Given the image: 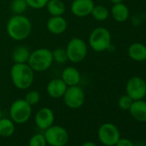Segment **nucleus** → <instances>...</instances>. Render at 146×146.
<instances>
[{"label":"nucleus","instance_id":"1","mask_svg":"<svg viewBox=\"0 0 146 146\" xmlns=\"http://www.w3.org/2000/svg\"><path fill=\"white\" fill-rule=\"evenodd\" d=\"M6 32L9 37L16 41L26 40L32 32L31 21L23 15H13L6 23Z\"/></svg>","mask_w":146,"mask_h":146},{"label":"nucleus","instance_id":"2","mask_svg":"<svg viewBox=\"0 0 146 146\" xmlns=\"http://www.w3.org/2000/svg\"><path fill=\"white\" fill-rule=\"evenodd\" d=\"M35 73L27 63L14 64L11 68V79L17 90H26L35 81Z\"/></svg>","mask_w":146,"mask_h":146},{"label":"nucleus","instance_id":"3","mask_svg":"<svg viewBox=\"0 0 146 146\" xmlns=\"http://www.w3.org/2000/svg\"><path fill=\"white\" fill-rule=\"evenodd\" d=\"M27 64L35 72H43L49 70L53 64L52 51L46 47L35 49L30 52Z\"/></svg>","mask_w":146,"mask_h":146},{"label":"nucleus","instance_id":"4","mask_svg":"<svg viewBox=\"0 0 146 146\" xmlns=\"http://www.w3.org/2000/svg\"><path fill=\"white\" fill-rule=\"evenodd\" d=\"M111 33L104 27H97L94 29L89 35V46L96 52H102L108 50L111 46Z\"/></svg>","mask_w":146,"mask_h":146},{"label":"nucleus","instance_id":"5","mask_svg":"<svg viewBox=\"0 0 146 146\" xmlns=\"http://www.w3.org/2000/svg\"><path fill=\"white\" fill-rule=\"evenodd\" d=\"M65 50L68 60L71 63L78 64L85 59L88 54V45L83 39L73 37L68 41Z\"/></svg>","mask_w":146,"mask_h":146},{"label":"nucleus","instance_id":"6","mask_svg":"<svg viewBox=\"0 0 146 146\" xmlns=\"http://www.w3.org/2000/svg\"><path fill=\"white\" fill-rule=\"evenodd\" d=\"M32 114V106L24 99L14 101L10 107V117L15 124H24L29 121Z\"/></svg>","mask_w":146,"mask_h":146},{"label":"nucleus","instance_id":"7","mask_svg":"<svg viewBox=\"0 0 146 146\" xmlns=\"http://www.w3.org/2000/svg\"><path fill=\"white\" fill-rule=\"evenodd\" d=\"M99 141L105 146H115L120 137V131L118 126L113 123H103L97 131Z\"/></svg>","mask_w":146,"mask_h":146},{"label":"nucleus","instance_id":"8","mask_svg":"<svg viewBox=\"0 0 146 146\" xmlns=\"http://www.w3.org/2000/svg\"><path fill=\"white\" fill-rule=\"evenodd\" d=\"M46 143L50 146H65L69 142V133L61 125H51L44 131Z\"/></svg>","mask_w":146,"mask_h":146},{"label":"nucleus","instance_id":"9","mask_svg":"<svg viewBox=\"0 0 146 146\" xmlns=\"http://www.w3.org/2000/svg\"><path fill=\"white\" fill-rule=\"evenodd\" d=\"M62 98L66 107L70 109H78L84 104L85 93L79 85L70 86Z\"/></svg>","mask_w":146,"mask_h":146},{"label":"nucleus","instance_id":"10","mask_svg":"<svg viewBox=\"0 0 146 146\" xmlns=\"http://www.w3.org/2000/svg\"><path fill=\"white\" fill-rule=\"evenodd\" d=\"M125 94L133 101L143 99L146 96V81L138 76L131 77L125 84Z\"/></svg>","mask_w":146,"mask_h":146},{"label":"nucleus","instance_id":"11","mask_svg":"<svg viewBox=\"0 0 146 146\" xmlns=\"http://www.w3.org/2000/svg\"><path fill=\"white\" fill-rule=\"evenodd\" d=\"M95 6L93 0H73L70 5V11L77 17H86L91 14Z\"/></svg>","mask_w":146,"mask_h":146},{"label":"nucleus","instance_id":"12","mask_svg":"<svg viewBox=\"0 0 146 146\" xmlns=\"http://www.w3.org/2000/svg\"><path fill=\"white\" fill-rule=\"evenodd\" d=\"M55 116L53 111L47 107H44L39 109L35 117V125H37L38 128L43 131L52 125Z\"/></svg>","mask_w":146,"mask_h":146},{"label":"nucleus","instance_id":"13","mask_svg":"<svg viewBox=\"0 0 146 146\" xmlns=\"http://www.w3.org/2000/svg\"><path fill=\"white\" fill-rule=\"evenodd\" d=\"M46 29L49 33L54 35H59L64 33L68 27L67 20L63 16L51 17L46 24Z\"/></svg>","mask_w":146,"mask_h":146},{"label":"nucleus","instance_id":"14","mask_svg":"<svg viewBox=\"0 0 146 146\" xmlns=\"http://www.w3.org/2000/svg\"><path fill=\"white\" fill-rule=\"evenodd\" d=\"M68 86L65 83L59 78H53L48 82L46 87L47 95L52 99H60L64 95Z\"/></svg>","mask_w":146,"mask_h":146},{"label":"nucleus","instance_id":"15","mask_svg":"<svg viewBox=\"0 0 146 146\" xmlns=\"http://www.w3.org/2000/svg\"><path fill=\"white\" fill-rule=\"evenodd\" d=\"M60 78L65 83V84L70 86L79 85L81 81L80 71L74 66H66L63 69L61 72Z\"/></svg>","mask_w":146,"mask_h":146},{"label":"nucleus","instance_id":"16","mask_svg":"<svg viewBox=\"0 0 146 146\" xmlns=\"http://www.w3.org/2000/svg\"><path fill=\"white\" fill-rule=\"evenodd\" d=\"M128 111L134 120L140 123L146 122V102L143 99L133 101Z\"/></svg>","mask_w":146,"mask_h":146},{"label":"nucleus","instance_id":"17","mask_svg":"<svg viewBox=\"0 0 146 146\" xmlns=\"http://www.w3.org/2000/svg\"><path fill=\"white\" fill-rule=\"evenodd\" d=\"M130 58L137 62L145 61L146 59V46L141 42H134L131 44L127 49Z\"/></svg>","mask_w":146,"mask_h":146},{"label":"nucleus","instance_id":"18","mask_svg":"<svg viewBox=\"0 0 146 146\" xmlns=\"http://www.w3.org/2000/svg\"><path fill=\"white\" fill-rule=\"evenodd\" d=\"M111 16L115 22L125 23L129 18L130 11L128 7L125 4L119 3L113 5L111 8Z\"/></svg>","mask_w":146,"mask_h":146},{"label":"nucleus","instance_id":"19","mask_svg":"<svg viewBox=\"0 0 146 146\" xmlns=\"http://www.w3.org/2000/svg\"><path fill=\"white\" fill-rule=\"evenodd\" d=\"M30 51L29 47L23 45H19L14 48L11 53V58L14 64H25L28 63L30 56Z\"/></svg>","mask_w":146,"mask_h":146},{"label":"nucleus","instance_id":"20","mask_svg":"<svg viewBox=\"0 0 146 146\" xmlns=\"http://www.w3.org/2000/svg\"><path fill=\"white\" fill-rule=\"evenodd\" d=\"M46 8L51 17L63 16L66 10L65 5L62 0H49Z\"/></svg>","mask_w":146,"mask_h":146},{"label":"nucleus","instance_id":"21","mask_svg":"<svg viewBox=\"0 0 146 146\" xmlns=\"http://www.w3.org/2000/svg\"><path fill=\"white\" fill-rule=\"evenodd\" d=\"M15 123L11 119L1 118L0 119V137H9L15 132Z\"/></svg>","mask_w":146,"mask_h":146},{"label":"nucleus","instance_id":"22","mask_svg":"<svg viewBox=\"0 0 146 146\" xmlns=\"http://www.w3.org/2000/svg\"><path fill=\"white\" fill-rule=\"evenodd\" d=\"M90 15L92 16V17L96 21L104 22L108 18V17L110 15V12H109L108 9L104 5H95Z\"/></svg>","mask_w":146,"mask_h":146},{"label":"nucleus","instance_id":"23","mask_svg":"<svg viewBox=\"0 0 146 146\" xmlns=\"http://www.w3.org/2000/svg\"><path fill=\"white\" fill-rule=\"evenodd\" d=\"M52 53L53 62H56L58 64H64L67 61H69L65 47L64 48V47H57L52 51Z\"/></svg>","mask_w":146,"mask_h":146},{"label":"nucleus","instance_id":"24","mask_svg":"<svg viewBox=\"0 0 146 146\" xmlns=\"http://www.w3.org/2000/svg\"><path fill=\"white\" fill-rule=\"evenodd\" d=\"M28 8L25 0H12L11 3V11L14 15H23Z\"/></svg>","mask_w":146,"mask_h":146},{"label":"nucleus","instance_id":"25","mask_svg":"<svg viewBox=\"0 0 146 146\" xmlns=\"http://www.w3.org/2000/svg\"><path fill=\"white\" fill-rule=\"evenodd\" d=\"M24 100L30 105V106H35L39 103L40 101V93L38 90H29L27 92L25 95Z\"/></svg>","mask_w":146,"mask_h":146},{"label":"nucleus","instance_id":"26","mask_svg":"<svg viewBox=\"0 0 146 146\" xmlns=\"http://www.w3.org/2000/svg\"><path fill=\"white\" fill-rule=\"evenodd\" d=\"M46 144L45 136L42 133L33 135L29 142V146H46Z\"/></svg>","mask_w":146,"mask_h":146},{"label":"nucleus","instance_id":"27","mask_svg":"<svg viewBox=\"0 0 146 146\" xmlns=\"http://www.w3.org/2000/svg\"><path fill=\"white\" fill-rule=\"evenodd\" d=\"M132 102H133V100L129 96H127L126 94H125V95L121 96L119 98V100H118V106H119V108L121 110L128 111L129 108H131Z\"/></svg>","mask_w":146,"mask_h":146},{"label":"nucleus","instance_id":"28","mask_svg":"<svg viewBox=\"0 0 146 146\" xmlns=\"http://www.w3.org/2000/svg\"><path fill=\"white\" fill-rule=\"evenodd\" d=\"M29 8L34 10H41L46 7L49 0H25Z\"/></svg>","mask_w":146,"mask_h":146},{"label":"nucleus","instance_id":"29","mask_svg":"<svg viewBox=\"0 0 146 146\" xmlns=\"http://www.w3.org/2000/svg\"><path fill=\"white\" fill-rule=\"evenodd\" d=\"M134 143L126 137H120L119 139V141L116 143L115 146H134Z\"/></svg>","mask_w":146,"mask_h":146},{"label":"nucleus","instance_id":"30","mask_svg":"<svg viewBox=\"0 0 146 146\" xmlns=\"http://www.w3.org/2000/svg\"><path fill=\"white\" fill-rule=\"evenodd\" d=\"M81 146H97L96 143L91 142V141H87L85 143H84Z\"/></svg>","mask_w":146,"mask_h":146},{"label":"nucleus","instance_id":"31","mask_svg":"<svg viewBox=\"0 0 146 146\" xmlns=\"http://www.w3.org/2000/svg\"><path fill=\"white\" fill-rule=\"evenodd\" d=\"M109 1H110L113 5H115V4L122 3V2H123V0H109Z\"/></svg>","mask_w":146,"mask_h":146},{"label":"nucleus","instance_id":"32","mask_svg":"<svg viewBox=\"0 0 146 146\" xmlns=\"http://www.w3.org/2000/svg\"><path fill=\"white\" fill-rule=\"evenodd\" d=\"M134 146H145L143 143H138V144H135Z\"/></svg>","mask_w":146,"mask_h":146},{"label":"nucleus","instance_id":"33","mask_svg":"<svg viewBox=\"0 0 146 146\" xmlns=\"http://www.w3.org/2000/svg\"><path fill=\"white\" fill-rule=\"evenodd\" d=\"M2 118V109H1V107H0V119Z\"/></svg>","mask_w":146,"mask_h":146},{"label":"nucleus","instance_id":"34","mask_svg":"<svg viewBox=\"0 0 146 146\" xmlns=\"http://www.w3.org/2000/svg\"><path fill=\"white\" fill-rule=\"evenodd\" d=\"M145 61H146V59H145Z\"/></svg>","mask_w":146,"mask_h":146}]
</instances>
